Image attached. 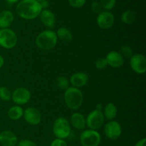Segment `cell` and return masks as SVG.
<instances>
[{
	"mask_svg": "<svg viewBox=\"0 0 146 146\" xmlns=\"http://www.w3.org/2000/svg\"><path fill=\"white\" fill-rule=\"evenodd\" d=\"M41 11L40 3L36 0H21L16 7L17 14L24 19H34L39 17Z\"/></svg>",
	"mask_w": 146,
	"mask_h": 146,
	"instance_id": "obj_1",
	"label": "cell"
},
{
	"mask_svg": "<svg viewBox=\"0 0 146 146\" xmlns=\"http://www.w3.org/2000/svg\"><path fill=\"white\" fill-rule=\"evenodd\" d=\"M58 41L56 34L52 30H44L36 36V46L44 51H48L56 46Z\"/></svg>",
	"mask_w": 146,
	"mask_h": 146,
	"instance_id": "obj_2",
	"label": "cell"
},
{
	"mask_svg": "<svg viewBox=\"0 0 146 146\" xmlns=\"http://www.w3.org/2000/svg\"><path fill=\"white\" fill-rule=\"evenodd\" d=\"M64 101L69 109L78 110L81 106L84 101L83 93L79 88L69 87L64 92Z\"/></svg>",
	"mask_w": 146,
	"mask_h": 146,
	"instance_id": "obj_3",
	"label": "cell"
},
{
	"mask_svg": "<svg viewBox=\"0 0 146 146\" xmlns=\"http://www.w3.org/2000/svg\"><path fill=\"white\" fill-rule=\"evenodd\" d=\"M53 133L58 139L68 138L71 133V125L70 122L64 117L56 118L53 124Z\"/></svg>",
	"mask_w": 146,
	"mask_h": 146,
	"instance_id": "obj_4",
	"label": "cell"
},
{
	"mask_svg": "<svg viewBox=\"0 0 146 146\" xmlns=\"http://www.w3.org/2000/svg\"><path fill=\"white\" fill-rule=\"evenodd\" d=\"M17 44V36L10 29H0V46L7 49L15 47Z\"/></svg>",
	"mask_w": 146,
	"mask_h": 146,
	"instance_id": "obj_5",
	"label": "cell"
},
{
	"mask_svg": "<svg viewBox=\"0 0 146 146\" xmlns=\"http://www.w3.org/2000/svg\"><path fill=\"white\" fill-rule=\"evenodd\" d=\"M101 141V135L98 131L94 130H86L80 135V142L82 146H98Z\"/></svg>",
	"mask_w": 146,
	"mask_h": 146,
	"instance_id": "obj_6",
	"label": "cell"
},
{
	"mask_svg": "<svg viewBox=\"0 0 146 146\" xmlns=\"http://www.w3.org/2000/svg\"><path fill=\"white\" fill-rule=\"evenodd\" d=\"M105 122V117L101 111L94 110L91 111L86 118V125L89 128V129L97 130L100 129Z\"/></svg>",
	"mask_w": 146,
	"mask_h": 146,
	"instance_id": "obj_7",
	"label": "cell"
},
{
	"mask_svg": "<svg viewBox=\"0 0 146 146\" xmlns=\"http://www.w3.org/2000/svg\"><path fill=\"white\" fill-rule=\"evenodd\" d=\"M31 94L29 89L26 88H17L11 94V99L14 104L18 106L24 105L30 101Z\"/></svg>",
	"mask_w": 146,
	"mask_h": 146,
	"instance_id": "obj_8",
	"label": "cell"
},
{
	"mask_svg": "<svg viewBox=\"0 0 146 146\" xmlns=\"http://www.w3.org/2000/svg\"><path fill=\"white\" fill-rule=\"evenodd\" d=\"M104 133L109 139H118L122 133L121 124L115 121H110L104 126Z\"/></svg>",
	"mask_w": 146,
	"mask_h": 146,
	"instance_id": "obj_9",
	"label": "cell"
},
{
	"mask_svg": "<svg viewBox=\"0 0 146 146\" xmlns=\"http://www.w3.org/2000/svg\"><path fill=\"white\" fill-rule=\"evenodd\" d=\"M96 22L99 28L102 29H108L113 26L115 22V17L111 11H102L100 14H98Z\"/></svg>",
	"mask_w": 146,
	"mask_h": 146,
	"instance_id": "obj_10",
	"label": "cell"
},
{
	"mask_svg": "<svg viewBox=\"0 0 146 146\" xmlns=\"http://www.w3.org/2000/svg\"><path fill=\"white\" fill-rule=\"evenodd\" d=\"M130 59V64L133 71L137 74H145L146 71V58L143 54H133Z\"/></svg>",
	"mask_w": 146,
	"mask_h": 146,
	"instance_id": "obj_11",
	"label": "cell"
},
{
	"mask_svg": "<svg viewBox=\"0 0 146 146\" xmlns=\"http://www.w3.org/2000/svg\"><path fill=\"white\" fill-rule=\"evenodd\" d=\"M23 116L26 122L32 125H38L42 118L41 112L34 107L27 108L25 111H24Z\"/></svg>",
	"mask_w": 146,
	"mask_h": 146,
	"instance_id": "obj_12",
	"label": "cell"
},
{
	"mask_svg": "<svg viewBox=\"0 0 146 146\" xmlns=\"http://www.w3.org/2000/svg\"><path fill=\"white\" fill-rule=\"evenodd\" d=\"M106 61L108 66L112 68H120L124 64V58L121 55V53L116 51H111L107 54Z\"/></svg>",
	"mask_w": 146,
	"mask_h": 146,
	"instance_id": "obj_13",
	"label": "cell"
},
{
	"mask_svg": "<svg viewBox=\"0 0 146 146\" xmlns=\"http://www.w3.org/2000/svg\"><path fill=\"white\" fill-rule=\"evenodd\" d=\"M88 81V76L84 72L74 73L70 77V84L72 85V87L79 88L84 87L87 84Z\"/></svg>",
	"mask_w": 146,
	"mask_h": 146,
	"instance_id": "obj_14",
	"label": "cell"
},
{
	"mask_svg": "<svg viewBox=\"0 0 146 146\" xmlns=\"http://www.w3.org/2000/svg\"><path fill=\"white\" fill-rule=\"evenodd\" d=\"M18 142L17 135L10 131L0 133V144L2 146H15Z\"/></svg>",
	"mask_w": 146,
	"mask_h": 146,
	"instance_id": "obj_15",
	"label": "cell"
},
{
	"mask_svg": "<svg viewBox=\"0 0 146 146\" xmlns=\"http://www.w3.org/2000/svg\"><path fill=\"white\" fill-rule=\"evenodd\" d=\"M41 23L48 28H53L56 24L55 14L49 9H42L39 14Z\"/></svg>",
	"mask_w": 146,
	"mask_h": 146,
	"instance_id": "obj_16",
	"label": "cell"
},
{
	"mask_svg": "<svg viewBox=\"0 0 146 146\" xmlns=\"http://www.w3.org/2000/svg\"><path fill=\"white\" fill-rule=\"evenodd\" d=\"M70 124L77 130H84L86 126V118L80 113H74L70 118Z\"/></svg>",
	"mask_w": 146,
	"mask_h": 146,
	"instance_id": "obj_17",
	"label": "cell"
},
{
	"mask_svg": "<svg viewBox=\"0 0 146 146\" xmlns=\"http://www.w3.org/2000/svg\"><path fill=\"white\" fill-rule=\"evenodd\" d=\"M14 19V14L9 10L0 12V29H7L12 24Z\"/></svg>",
	"mask_w": 146,
	"mask_h": 146,
	"instance_id": "obj_18",
	"label": "cell"
},
{
	"mask_svg": "<svg viewBox=\"0 0 146 146\" xmlns=\"http://www.w3.org/2000/svg\"><path fill=\"white\" fill-rule=\"evenodd\" d=\"M104 115L105 118L108 121H113L116 118L118 115V109L116 106L113 103H108L105 107H104Z\"/></svg>",
	"mask_w": 146,
	"mask_h": 146,
	"instance_id": "obj_19",
	"label": "cell"
},
{
	"mask_svg": "<svg viewBox=\"0 0 146 146\" xmlns=\"http://www.w3.org/2000/svg\"><path fill=\"white\" fill-rule=\"evenodd\" d=\"M56 34L57 38H59L61 41H64V42L68 43L72 41L73 39L72 33L68 29L66 28V27L59 28L57 30Z\"/></svg>",
	"mask_w": 146,
	"mask_h": 146,
	"instance_id": "obj_20",
	"label": "cell"
},
{
	"mask_svg": "<svg viewBox=\"0 0 146 146\" xmlns=\"http://www.w3.org/2000/svg\"><path fill=\"white\" fill-rule=\"evenodd\" d=\"M24 114V110L19 106H14L11 107L8 111V116L13 121H18Z\"/></svg>",
	"mask_w": 146,
	"mask_h": 146,
	"instance_id": "obj_21",
	"label": "cell"
},
{
	"mask_svg": "<svg viewBox=\"0 0 146 146\" xmlns=\"http://www.w3.org/2000/svg\"><path fill=\"white\" fill-rule=\"evenodd\" d=\"M136 14L133 10L128 9L124 11L121 17V21L125 24H131L136 20Z\"/></svg>",
	"mask_w": 146,
	"mask_h": 146,
	"instance_id": "obj_22",
	"label": "cell"
},
{
	"mask_svg": "<svg viewBox=\"0 0 146 146\" xmlns=\"http://www.w3.org/2000/svg\"><path fill=\"white\" fill-rule=\"evenodd\" d=\"M56 84L57 86L59 88L62 90H66L69 88V85H70V82H69V79L66 78L65 76H58V78H56Z\"/></svg>",
	"mask_w": 146,
	"mask_h": 146,
	"instance_id": "obj_23",
	"label": "cell"
},
{
	"mask_svg": "<svg viewBox=\"0 0 146 146\" xmlns=\"http://www.w3.org/2000/svg\"><path fill=\"white\" fill-rule=\"evenodd\" d=\"M104 11H111L116 4V0H101L99 1Z\"/></svg>",
	"mask_w": 146,
	"mask_h": 146,
	"instance_id": "obj_24",
	"label": "cell"
},
{
	"mask_svg": "<svg viewBox=\"0 0 146 146\" xmlns=\"http://www.w3.org/2000/svg\"><path fill=\"white\" fill-rule=\"evenodd\" d=\"M0 99L4 101H9L11 99V93L8 88L0 87Z\"/></svg>",
	"mask_w": 146,
	"mask_h": 146,
	"instance_id": "obj_25",
	"label": "cell"
},
{
	"mask_svg": "<svg viewBox=\"0 0 146 146\" xmlns=\"http://www.w3.org/2000/svg\"><path fill=\"white\" fill-rule=\"evenodd\" d=\"M120 53L123 58L125 57V58H131L133 55V51L132 48L128 45H123L120 49Z\"/></svg>",
	"mask_w": 146,
	"mask_h": 146,
	"instance_id": "obj_26",
	"label": "cell"
},
{
	"mask_svg": "<svg viewBox=\"0 0 146 146\" xmlns=\"http://www.w3.org/2000/svg\"><path fill=\"white\" fill-rule=\"evenodd\" d=\"M95 66L97 69L104 70L108 66V63H107L106 58H100L96 60L95 62Z\"/></svg>",
	"mask_w": 146,
	"mask_h": 146,
	"instance_id": "obj_27",
	"label": "cell"
},
{
	"mask_svg": "<svg viewBox=\"0 0 146 146\" xmlns=\"http://www.w3.org/2000/svg\"><path fill=\"white\" fill-rule=\"evenodd\" d=\"M68 4L74 8H81L84 7L86 0H68Z\"/></svg>",
	"mask_w": 146,
	"mask_h": 146,
	"instance_id": "obj_28",
	"label": "cell"
},
{
	"mask_svg": "<svg viewBox=\"0 0 146 146\" xmlns=\"http://www.w3.org/2000/svg\"><path fill=\"white\" fill-rule=\"evenodd\" d=\"M91 10L93 11V12L96 13V14H100V13L102 11V7H101V4H100L99 1H94L91 3Z\"/></svg>",
	"mask_w": 146,
	"mask_h": 146,
	"instance_id": "obj_29",
	"label": "cell"
},
{
	"mask_svg": "<svg viewBox=\"0 0 146 146\" xmlns=\"http://www.w3.org/2000/svg\"><path fill=\"white\" fill-rule=\"evenodd\" d=\"M17 146H38L34 141H31V140H21L18 143Z\"/></svg>",
	"mask_w": 146,
	"mask_h": 146,
	"instance_id": "obj_30",
	"label": "cell"
},
{
	"mask_svg": "<svg viewBox=\"0 0 146 146\" xmlns=\"http://www.w3.org/2000/svg\"><path fill=\"white\" fill-rule=\"evenodd\" d=\"M50 146H68V145L64 140L56 138L52 141Z\"/></svg>",
	"mask_w": 146,
	"mask_h": 146,
	"instance_id": "obj_31",
	"label": "cell"
},
{
	"mask_svg": "<svg viewBox=\"0 0 146 146\" xmlns=\"http://www.w3.org/2000/svg\"><path fill=\"white\" fill-rule=\"evenodd\" d=\"M40 5H41L42 9H46V8H48V6H49V2H48V0H45V1L40 3Z\"/></svg>",
	"mask_w": 146,
	"mask_h": 146,
	"instance_id": "obj_32",
	"label": "cell"
},
{
	"mask_svg": "<svg viewBox=\"0 0 146 146\" xmlns=\"http://www.w3.org/2000/svg\"><path fill=\"white\" fill-rule=\"evenodd\" d=\"M145 143H146L145 138H142V139H141L140 141H138L134 146H145Z\"/></svg>",
	"mask_w": 146,
	"mask_h": 146,
	"instance_id": "obj_33",
	"label": "cell"
},
{
	"mask_svg": "<svg viewBox=\"0 0 146 146\" xmlns=\"http://www.w3.org/2000/svg\"><path fill=\"white\" fill-rule=\"evenodd\" d=\"M4 59L3 58V56L1 55H0V68L4 66Z\"/></svg>",
	"mask_w": 146,
	"mask_h": 146,
	"instance_id": "obj_34",
	"label": "cell"
},
{
	"mask_svg": "<svg viewBox=\"0 0 146 146\" xmlns=\"http://www.w3.org/2000/svg\"><path fill=\"white\" fill-rule=\"evenodd\" d=\"M102 109H103V105L101 104H98L96 105V110H98V111H102Z\"/></svg>",
	"mask_w": 146,
	"mask_h": 146,
	"instance_id": "obj_35",
	"label": "cell"
},
{
	"mask_svg": "<svg viewBox=\"0 0 146 146\" xmlns=\"http://www.w3.org/2000/svg\"><path fill=\"white\" fill-rule=\"evenodd\" d=\"M5 1H7L8 3H10V4H14V3L18 2L19 0H5Z\"/></svg>",
	"mask_w": 146,
	"mask_h": 146,
	"instance_id": "obj_36",
	"label": "cell"
},
{
	"mask_svg": "<svg viewBox=\"0 0 146 146\" xmlns=\"http://www.w3.org/2000/svg\"><path fill=\"white\" fill-rule=\"evenodd\" d=\"M36 1H37L38 2H39V3H41V2H42V1H45V0H36Z\"/></svg>",
	"mask_w": 146,
	"mask_h": 146,
	"instance_id": "obj_37",
	"label": "cell"
}]
</instances>
